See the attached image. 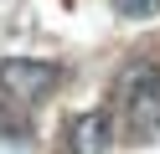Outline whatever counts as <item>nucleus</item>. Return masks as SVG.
I'll use <instances>...</instances> for the list:
<instances>
[{
    "instance_id": "obj_1",
    "label": "nucleus",
    "mask_w": 160,
    "mask_h": 154,
    "mask_svg": "<svg viewBox=\"0 0 160 154\" xmlns=\"http://www.w3.org/2000/svg\"><path fill=\"white\" fill-rule=\"evenodd\" d=\"M57 77H62L57 62H36V57H11V62H0V87L11 92V98H21V103L47 98V92L57 87Z\"/></svg>"
},
{
    "instance_id": "obj_2",
    "label": "nucleus",
    "mask_w": 160,
    "mask_h": 154,
    "mask_svg": "<svg viewBox=\"0 0 160 154\" xmlns=\"http://www.w3.org/2000/svg\"><path fill=\"white\" fill-rule=\"evenodd\" d=\"M124 98H129V123H134V133L155 139L160 133V72L155 67H134L124 77Z\"/></svg>"
},
{
    "instance_id": "obj_3",
    "label": "nucleus",
    "mask_w": 160,
    "mask_h": 154,
    "mask_svg": "<svg viewBox=\"0 0 160 154\" xmlns=\"http://www.w3.org/2000/svg\"><path fill=\"white\" fill-rule=\"evenodd\" d=\"M108 113H83V118H72V128H67V149L72 154H103L108 149Z\"/></svg>"
},
{
    "instance_id": "obj_4",
    "label": "nucleus",
    "mask_w": 160,
    "mask_h": 154,
    "mask_svg": "<svg viewBox=\"0 0 160 154\" xmlns=\"http://www.w3.org/2000/svg\"><path fill=\"white\" fill-rule=\"evenodd\" d=\"M155 5H160V0H114L119 16H155Z\"/></svg>"
}]
</instances>
